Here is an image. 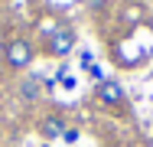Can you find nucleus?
Returning <instances> with one entry per match:
<instances>
[{"instance_id":"f257e3e1","label":"nucleus","mask_w":153,"mask_h":147,"mask_svg":"<svg viewBox=\"0 0 153 147\" xmlns=\"http://www.w3.org/2000/svg\"><path fill=\"white\" fill-rule=\"evenodd\" d=\"M33 59H36V49H33L30 39H23V36H16V39H10L3 46V69L7 72H26Z\"/></svg>"},{"instance_id":"f03ea898","label":"nucleus","mask_w":153,"mask_h":147,"mask_svg":"<svg viewBox=\"0 0 153 147\" xmlns=\"http://www.w3.org/2000/svg\"><path fill=\"white\" fill-rule=\"evenodd\" d=\"M75 49V29L72 26H52L49 29V36H46V56L52 59H65L68 52Z\"/></svg>"},{"instance_id":"7ed1b4c3","label":"nucleus","mask_w":153,"mask_h":147,"mask_svg":"<svg viewBox=\"0 0 153 147\" xmlns=\"http://www.w3.org/2000/svg\"><path fill=\"white\" fill-rule=\"evenodd\" d=\"M94 98L104 101V105H111V108H124V88H121V82H114V79H101V82L94 85Z\"/></svg>"},{"instance_id":"20e7f679","label":"nucleus","mask_w":153,"mask_h":147,"mask_svg":"<svg viewBox=\"0 0 153 147\" xmlns=\"http://www.w3.org/2000/svg\"><path fill=\"white\" fill-rule=\"evenodd\" d=\"M62 134H65V118L62 115H49L39 121V137H46V141H59Z\"/></svg>"},{"instance_id":"39448f33","label":"nucleus","mask_w":153,"mask_h":147,"mask_svg":"<svg viewBox=\"0 0 153 147\" xmlns=\"http://www.w3.org/2000/svg\"><path fill=\"white\" fill-rule=\"evenodd\" d=\"M42 95V79L39 75H23L20 79V98L23 101H36Z\"/></svg>"},{"instance_id":"423d86ee","label":"nucleus","mask_w":153,"mask_h":147,"mask_svg":"<svg viewBox=\"0 0 153 147\" xmlns=\"http://www.w3.org/2000/svg\"><path fill=\"white\" fill-rule=\"evenodd\" d=\"M78 137H82V134H78L75 128H65V134H62V141H65V144H75Z\"/></svg>"},{"instance_id":"0eeeda50","label":"nucleus","mask_w":153,"mask_h":147,"mask_svg":"<svg viewBox=\"0 0 153 147\" xmlns=\"http://www.w3.org/2000/svg\"><path fill=\"white\" fill-rule=\"evenodd\" d=\"M85 3H88V7H91V10H104V7H108V3H111V0H85Z\"/></svg>"}]
</instances>
